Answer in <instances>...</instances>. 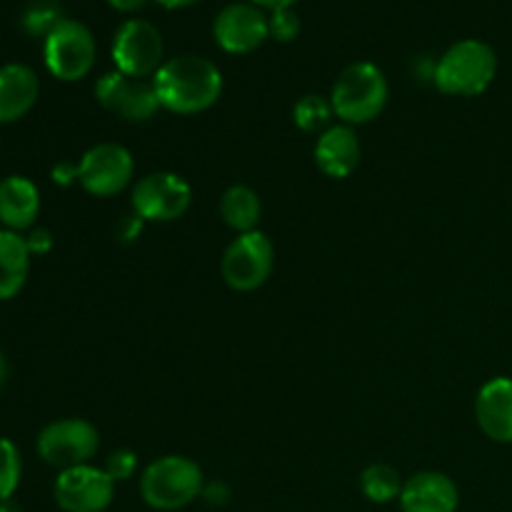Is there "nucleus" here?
Listing matches in <instances>:
<instances>
[{"instance_id":"6","label":"nucleus","mask_w":512,"mask_h":512,"mask_svg":"<svg viewBox=\"0 0 512 512\" xmlns=\"http://www.w3.org/2000/svg\"><path fill=\"white\" fill-rule=\"evenodd\" d=\"M115 70L130 75V78H153L160 70L163 60V35L150 20L130 18L118 28L113 38Z\"/></svg>"},{"instance_id":"9","label":"nucleus","mask_w":512,"mask_h":512,"mask_svg":"<svg viewBox=\"0 0 512 512\" xmlns=\"http://www.w3.org/2000/svg\"><path fill=\"white\" fill-rule=\"evenodd\" d=\"M100 435L93 423L83 418H65L45 425L38 435V455L48 465L60 470L88 465L98 453Z\"/></svg>"},{"instance_id":"26","label":"nucleus","mask_w":512,"mask_h":512,"mask_svg":"<svg viewBox=\"0 0 512 512\" xmlns=\"http://www.w3.org/2000/svg\"><path fill=\"white\" fill-rule=\"evenodd\" d=\"M105 473L115 480V483H123V480H130L138 470V455L128 448H120L115 453L108 455V463H105Z\"/></svg>"},{"instance_id":"18","label":"nucleus","mask_w":512,"mask_h":512,"mask_svg":"<svg viewBox=\"0 0 512 512\" xmlns=\"http://www.w3.org/2000/svg\"><path fill=\"white\" fill-rule=\"evenodd\" d=\"M40 213V190L25 175L0 180V223L5 230H28Z\"/></svg>"},{"instance_id":"29","label":"nucleus","mask_w":512,"mask_h":512,"mask_svg":"<svg viewBox=\"0 0 512 512\" xmlns=\"http://www.w3.org/2000/svg\"><path fill=\"white\" fill-rule=\"evenodd\" d=\"M200 498L208 500L210 505H225L230 498V490H228V485H223V483H208L203 488V495H200Z\"/></svg>"},{"instance_id":"7","label":"nucleus","mask_w":512,"mask_h":512,"mask_svg":"<svg viewBox=\"0 0 512 512\" xmlns=\"http://www.w3.org/2000/svg\"><path fill=\"white\" fill-rule=\"evenodd\" d=\"M273 263L275 248L270 238L260 230H253V233H240L225 248L223 260H220V273L230 288L238 290V293H250L270 278Z\"/></svg>"},{"instance_id":"17","label":"nucleus","mask_w":512,"mask_h":512,"mask_svg":"<svg viewBox=\"0 0 512 512\" xmlns=\"http://www.w3.org/2000/svg\"><path fill=\"white\" fill-rule=\"evenodd\" d=\"M40 95V80L33 68L8 63L0 68V123H15L33 110Z\"/></svg>"},{"instance_id":"4","label":"nucleus","mask_w":512,"mask_h":512,"mask_svg":"<svg viewBox=\"0 0 512 512\" xmlns=\"http://www.w3.org/2000/svg\"><path fill=\"white\" fill-rule=\"evenodd\" d=\"M203 488V470L185 455L153 460L140 475V495L153 510L173 512L185 508L203 495Z\"/></svg>"},{"instance_id":"11","label":"nucleus","mask_w":512,"mask_h":512,"mask_svg":"<svg viewBox=\"0 0 512 512\" xmlns=\"http://www.w3.org/2000/svg\"><path fill=\"white\" fill-rule=\"evenodd\" d=\"M95 98L103 108L120 115L128 123H145L160 110L153 80L130 78L120 70L100 75L98 83H95Z\"/></svg>"},{"instance_id":"34","label":"nucleus","mask_w":512,"mask_h":512,"mask_svg":"<svg viewBox=\"0 0 512 512\" xmlns=\"http://www.w3.org/2000/svg\"><path fill=\"white\" fill-rule=\"evenodd\" d=\"M0 512H23V508H20V503H15L13 498H8L0 500Z\"/></svg>"},{"instance_id":"24","label":"nucleus","mask_w":512,"mask_h":512,"mask_svg":"<svg viewBox=\"0 0 512 512\" xmlns=\"http://www.w3.org/2000/svg\"><path fill=\"white\" fill-rule=\"evenodd\" d=\"M23 475V460L13 440L0 438V500L13 498Z\"/></svg>"},{"instance_id":"19","label":"nucleus","mask_w":512,"mask_h":512,"mask_svg":"<svg viewBox=\"0 0 512 512\" xmlns=\"http://www.w3.org/2000/svg\"><path fill=\"white\" fill-rule=\"evenodd\" d=\"M30 270V250L20 233L0 230V300H10L23 290Z\"/></svg>"},{"instance_id":"20","label":"nucleus","mask_w":512,"mask_h":512,"mask_svg":"<svg viewBox=\"0 0 512 512\" xmlns=\"http://www.w3.org/2000/svg\"><path fill=\"white\" fill-rule=\"evenodd\" d=\"M260 213H263V203L248 185H230L220 198V218L238 235L258 230Z\"/></svg>"},{"instance_id":"21","label":"nucleus","mask_w":512,"mask_h":512,"mask_svg":"<svg viewBox=\"0 0 512 512\" xmlns=\"http://www.w3.org/2000/svg\"><path fill=\"white\" fill-rule=\"evenodd\" d=\"M403 480H400V473L388 463H373L363 470L360 475V490H363L365 498L370 503H393V500L400 498L403 493Z\"/></svg>"},{"instance_id":"16","label":"nucleus","mask_w":512,"mask_h":512,"mask_svg":"<svg viewBox=\"0 0 512 512\" xmlns=\"http://www.w3.org/2000/svg\"><path fill=\"white\" fill-rule=\"evenodd\" d=\"M315 165L328 178L343 180L360 165V140L353 125H330L315 143Z\"/></svg>"},{"instance_id":"15","label":"nucleus","mask_w":512,"mask_h":512,"mask_svg":"<svg viewBox=\"0 0 512 512\" xmlns=\"http://www.w3.org/2000/svg\"><path fill=\"white\" fill-rule=\"evenodd\" d=\"M475 418L493 443L512 445V378L500 375L478 390Z\"/></svg>"},{"instance_id":"27","label":"nucleus","mask_w":512,"mask_h":512,"mask_svg":"<svg viewBox=\"0 0 512 512\" xmlns=\"http://www.w3.org/2000/svg\"><path fill=\"white\" fill-rule=\"evenodd\" d=\"M25 243H28L30 255H45L50 248H53V235H50V230L45 228H35L30 230Z\"/></svg>"},{"instance_id":"32","label":"nucleus","mask_w":512,"mask_h":512,"mask_svg":"<svg viewBox=\"0 0 512 512\" xmlns=\"http://www.w3.org/2000/svg\"><path fill=\"white\" fill-rule=\"evenodd\" d=\"M250 3L258 5V8L280 10V8H293V3H298V0H250Z\"/></svg>"},{"instance_id":"25","label":"nucleus","mask_w":512,"mask_h":512,"mask_svg":"<svg viewBox=\"0 0 512 512\" xmlns=\"http://www.w3.org/2000/svg\"><path fill=\"white\" fill-rule=\"evenodd\" d=\"M270 38L280 40V43H290L300 35V18L293 8H280L273 10L268 18Z\"/></svg>"},{"instance_id":"23","label":"nucleus","mask_w":512,"mask_h":512,"mask_svg":"<svg viewBox=\"0 0 512 512\" xmlns=\"http://www.w3.org/2000/svg\"><path fill=\"white\" fill-rule=\"evenodd\" d=\"M63 20V10H60V5L55 3V0H33V3L23 10L20 25H23V30L28 35L48 38Z\"/></svg>"},{"instance_id":"35","label":"nucleus","mask_w":512,"mask_h":512,"mask_svg":"<svg viewBox=\"0 0 512 512\" xmlns=\"http://www.w3.org/2000/svg\"><path fill=\"white\" fill-rule=\"evenodd\" d=\"M5 373H8V365H5L3 350H0V385H3V380H5Z\"/></svg>"},{"instance_id":"30","label":"nucleus","mask_w":512,"mask_h":512,"mask_svg":"<svg viewBox=\"0 0 512 512\" xmlns=\"http://www.w3.org/2000/svg\"><path fill=\"white\" fill-rule=\"evenodd\" d=\"M143 223H145V220H140L138 215H128V218L120 220L118 235L123 240H135L140 235V230H143Z\"/></svg>"},{"instance_id":"31","label":"nucleus","mask_w":512,"mask_h":512,"mask_svg":"<svg viewBox=\"0 0 512 512\" xmlns=\"http://www.w3.org/2000/svg\"><path fill=\"white\" fill-rule=\"evenodd\" d=\"M110 8L120 10V13H133V10H140L145 5V0H108Z\"/></svg>"},{"instance_id":"3","label":"nucleus","mask_w":512,"mask_h":512,"mask_svg":"<svg viewBox=\"0 0 512 512\" xmlns=\"http://www.w3.org/2000/svg\"><path fill=\"white\" fill-rule=\"evenodd\" d=\"M388 103V80L375 63L360 60L338 75L330 93L335 118L345 125H365L378 118Z\"/></svg>"},{"instance_id":"10","label":"nucleus","mask_w":512,"mask_h":512,"mask_svg":"<svg viewBox=\"0 0 512 512\" xmlns=\"http://www.w3.org/2000/svg\"><path fill=\"white\" fill-rule=\"evenodd\" d=\"M135 173V160L118 143H98L83 153L78 163V183L95 198H110L128 188Z\"/></svg>"},{"instance_id":"5","label":"nucleus","mask_w":512,"mask_h":512,"mask_svg":"<svg viewBox=\"0 0 512 512\" xmlns=\"http://www.w3.org/2000/svg\"><path fill=\"white\" fill-rule=\"evenodd\" d=\"M95 55H98V48H95L93 33L73 18L58 23V28L45 38L43 45L45 68L53 78L65 80V83L85 78L93 70Z\"/></svg>"},{"instance_id":"1","label":"nucleus","mask_w":512,"mask_h":512,"mask_svg":"<svg viewBox=\"0 0 512 512\" xmlns=\"http://www.w3.org/2000/svg\"><path fill=\"white\" fill-rule=\"evenodd\" d=\"M160 108L178 115H195L213 108L223 95V73L203 55H178L153 75Z\"/></svg>"},{"instance_id":"8","label":"nucleus","mask_w":512,"mask_h":512,"mask_svg":"<svg viewBox=\"0 0 512 512\" xmlns=\"http://www.w3.org/2000/svg\"><path fill=\"white\" fill-rule=\"evenodd\" d=\"M193 200L188 180L170 170L150 173L133 188V210L145 223H173L183 218Z\"/></svg>"},{"instance_id":"28","label":"nucleus","mask_w":512,"mask_h":512,"mask_svg":"<svg viewBox=\"0 0 512 512\" xmlns=\"http://www.w3.org/2000/svg\"><path fill=\"white\" fill-rule=\"evenodd\" d=\"M50 175H53V183L68 188V185L78 183V163H68V160H60L58 165H53Z\"/></svg>"},{"instance_id":"13","label":"nucleus","mask_w":512,"mask_h":512,"mask_svg":"<svg viewBox=\"0 0 512 512\" xmlns=\"http://www.w3.org/2000/svg\"><path fill=\"white\" fill-rule=\"evenodd\" d=\"M213 35L225 53H253L270 38L268 15L253 3L225 5L215 18Z\"/></svg>"},{"instance_id":"33","label":"nucleus","mask_w":512,"mask_h":512,"mask_svg":"<svg viewBox=\"0 0 512 512\" xmlns=\"http://www.w3.org/2000/svg\"><path fill=\"white\" fill-rule=\"evenodd\" d=\"M160 5H163V8H168V10H175V8H188V5H195V3H200V0H158Z\"/></svg>"},{"instance_id":"2","label":"nucleus","mask_w":512,"mask_h":512,"mask_svg":"<svg viewBox=\"0 0 512 512\" xmlns=\"http://www.w3.org/2000/svg\"><path fill=\"white\" fill-rule=\"evenodd\" d=\"M498 75V55L485 40L465 38L450 45L435 63V85L440 93L473 98L485 93Z\"/></svg>"},{"instance_id":"22","label":"nucleus","mask_w":512,"mask_h":512,"mask_svg":"<svg viewBox=\"0 0 512 512\" xmlns=\"http://www.w3.org/2000/svg\"><path fill=\"white\" fill-rule=\"evenodd\" d=\"M333 105L323 95H305L295 103L293 108V123L298 125L303 133H325L333 120Z\"/></svg>"},{"instance_id":"12","label":"nucleus","mask_w":512,"mask_h":512,"mask_svg":"<svg viewBox=\"0 0 512 512\" xmlns=\"http://www.w3.org/2000/svg\"><path fill=\"white\" fill-rule=\"evenodd\" d=\"M115 480L95 465L60 470L55 480V503L65 512H103L113 503Z\"/></svg>"},{"instance_id":"14","label":"nucleus","mask_w":512,"mask_h":512,"mask_svg":"<svg viewBox=\"0 0 512 512\" xmlns=\"http://www.w3.org/2000/svg\"><path fill=\"white\" fill-rule=\"evenodd\" d=\"M398 500L403 512H458L460 490L445 473L425 470L405 480Z\"/></svg>"}]
</instances>
